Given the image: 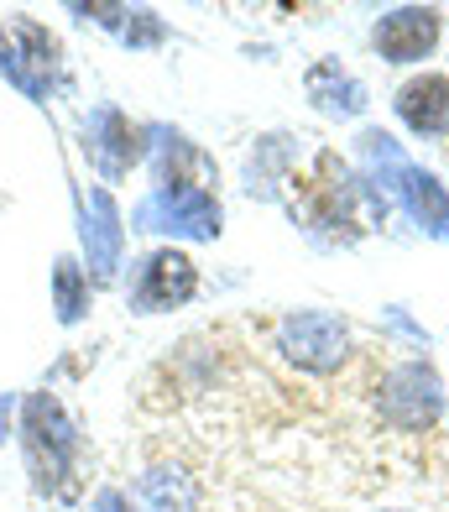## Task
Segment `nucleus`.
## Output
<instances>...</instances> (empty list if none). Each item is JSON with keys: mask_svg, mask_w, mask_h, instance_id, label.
Returning a JSON list of instances; mask_svg holds the SVG:
<instances>
[{"mask_svg": "<svg viewBox=\"0 0 449 512\" xmlns=\"http://www.w3.org/2000/svg\"><path fill=\"white\" fill-rule=\"evenodd\" d=\"M0 74L27 100H47L58 79V42L32 16H0Z\"/></svg>", "mask_w": 449, "mask_h": 512, "instance_id": "5", "label": "nucleus"}, {"mask_svg": "<svg viewBox=\"0 0 449 512\" xmlns=\"http://www.w3.org/2000/svg\"><path fill=\"white\" fill-rule=\"evenodd\" d=\"M397 121H403L413 136H449V79L444 74H413L403 89H397Z\"/></svg>", "mask_w": 449, "mask_h": 512, "instance_id": "10", "label": "nucleus"}, {"mask_svg": "<svg viewBox=\"0 0 449 512\" xmlns=\"http://www.w3.org/2000/svg\"><path fill=\"white\" fill-rule=\"evenodd\" d=\"M439 32H444V21H439L434 6H397V11L376 16L371 48L387 63H423L439 48Z\"/></svg>", "mask_w": 449, "mask_h": 512, "instance_id": "7", "label": "nucleus"}, {"mask_svg": "<svg viewBox=\"0 0 449 512\" xmlns=\"http://www.w3.org/2000/svg\"><path fill=\"white\" fill-rule=\"evenodd\" d=\"M303 89H309V100L319 115H335V121H356V115L366 110V84L350 74V68L340 58H324L309 68V79H303Z\"/></svg>", "mask_w": 449, "mask_h": 512, "instance_id": "12", "label": "nucleus"}, {"mask_svg": "<svg viewBox=\"0 0 449 512\" xmlns=\"http://www.w3.org/2000/svg\"><path fill=\"white\" fill-rule=\"evenodd\" d=\"M11 408H16L11 392H0V434H6V424H11Z\"/></svg>", "mask_w": 449, "mask_h": 512, "instance_id": "17", "label": "nucleus"}, {"mask_svg": "<svg viewBox=\"0 0 449 512\" xmlns=\"http://www.w3.org/2000/svg\"><path fill=\"white\" fill-rule=\"evenodd\" d=\"M199 293V267L183 251L162 246L152 256H141L136 283H131V309L136 314H162V309H183Z\"/></svg>", "mask_w": 449, "mask_h": 512, "instance_id": "6", "label": "nucleus"}, {"mask_svg": "<svg viewBox=\"0 0 449 512\" xmlns=\"http://www.w3.org/2000/svg\"><path fill=\"white\" fill-rule=\"evenodd\" d=\"M376 413H382V424L403 429V434H418L429 429L434 418L444 413V382L429 361H403L392 366L382 387H376Z\"/></svg>", "mask_w": 449, "mask_h": 512, "instance_id": "4", "label": "nucleus"}, {"mask_svg": "<svg viewBox=\"0 0 449 512\" xmlns=\"http://www.w3.org/2000/svg\"><path fill=\"white\" fill-rule=\"evenodd\" d=\"M121 42L126 48H162V42H168V21H162L157 11H126Z\"/></svg>", "mask_w": 449, "mask_h": 512, "instance_id": "15", "label": "nucleus"}, {"mask_svg": "<svg viewBox=\"0 0 449 512\" xmlns=\"http://www.w3.org/2000/svg\"><path fill=\"white\" fill-rule=\"evenodd\" d=\"M277 351L309 377H329L350 356V324L329 309H298L277 324Z\"/></svg>", "mask_w": 449, "mask_h": 512, "instance_id": "3", "label": "nucleus"}, {"mask_svg": "<svg viewBox=\"0 0 449 512\" xmlns=\"http://www.w3.org/2000/svg\"><path fill=\"white\" fill-rule=\"evenodd\" d=\"M141 502H147L152 512H194L199 486H194L188 471H178V465H157V471L141 476Z\"/></svg>", "mask_w": 449, "mask_h": 512, "instance_id": "13", "label": "nucleus"}, {"mask_svg": "<svg viewBox=\"0 0 449 512\" xmlns=\"http://www.w3.org/2000/svg\"><path fill=\"white\" fill-rule=\"evenodd\" d=\"M392 194L403 199V209H408V220L423 230V236H434V241H449V189L434 178V173H423V168H408L397 173V183H392Z\"/></svg>", "mask_w": 449, "mask_h": 512, "instance_id": "11", "label": "nucleus"}, {"mask_svg": "<svg viewBox=\"0 0 449 512\" xmlns=\"http://www.w3.org/2000/svg\"><path fill=\"white\" fill-rule=\"evenodd\" d=\"M84 262L94 283H110L115 267H121V251H126V225H121V209H115L110 189H89L84 199Z\"/></svg>", "mask_w": 449, "mask_h": 512, "instance_id": "9", "label": "nucleus"}, {"mask_svg": "<svg viewBox=\"0 0 449 512\" xmlns=\"http://www.w3.org/2000/svg\"><path fill=\"white\" fill-rule=\"evenodd\" d=\"M136 230H157V236L173 241H215L225 230L220 199L204 189V183H188V189H152L131 209Z\"/></svg>", "mask_w": 449, "mask_h": 512, "instance_id": "2", "label": "nucleus"}, {"mask_svg": "<svg viewBox=\"0 0 449 512\" xmlns=\"http://www.w3.org/2000/svg\"><path fill=\"white\" fill-rule=\"evenodd\" d=\"M84 157L94 162V173H100L105 183H121L131 173V162L141 157V131L115 105L89 110V121H84Z\"/></svg>", "mask_w": 449, "mask_h": 512, "instance_id": "8", "label": "nucleus"}, {"mask_svg": "<svg viewBox=\"0 0 449 512\" xmlns=\"http://www.w3.org/2000/svg\"><path fill=\"white\" fill-rule=\"evenodd\" d=\"M94 512H136V507L126 502V492H100L94 497Z\"/></svg>", "mask_w": 449, "mask_h": 512, "instance_id": "16", "label": "nucleus"}, {"mask_svg": "<svg viewBox=\"0 0 449 512\" xmlns=\"http://www.w3.org/2000/svg\"><path fill=\"white\" fill-rule=\"evenodd\" d=\"M53 304H58L63 324H79L89 314V277H84L79 262H68V256L53 262Z\"/></svg>", "mask_w": 449, "mask_h": 512, "instance_id": "14", "label": "nucleus"}, {"mask_svg": "<svg viewBox=\"0 0 449 512\" xmlns=\"http://www.w3.org/2000/svg\"><path fill=\"white\" fill-rule=\"evenodd\" d=\"M21 445H27V465L37 492L74 497V465H79V434L58 408L53 392H32L21 403Z\"/></svg>", "mask_w": 449, "mask_h": 512, "instance_id": "1", "label": "nucleus"}]
</instances>
